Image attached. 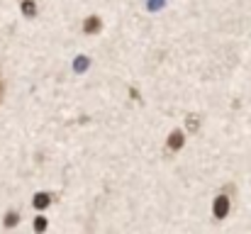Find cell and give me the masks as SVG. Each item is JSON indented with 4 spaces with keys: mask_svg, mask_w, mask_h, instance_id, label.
<instances>
[{
    "mask_svg": "<svg viewBox=\"0 0 251 234\" xmlns=\"http://www.w3.org/2000/svg\"><path fill=\"white\" fill-rule=\"evenodd\" d=\"M227 215H229V198H227V195H220V198L215 200V217L222 220V217H227Z\"/></svg>",
    "mask_w": 251,
    "mask_h": 234,
    "instance_id": "obj_1",
    "label": "cell"
},
{
    "mask_svg": "<svg viewBox=\"0 0 251 234\" xmlns=\"http://www.w3.org/2000/svg\"><path fill=\"white\" fill-rule=\"evenodd\" d=\"M183 142H185V137H183V132H173V134L168 137L166 149H168V152H178V149L183 147Z\"/></svg>",
    "mask_w": 251,
    "mask_h": 234,
    "instance_id": "obj_2",
    "label": "cell"
},
{
    "mask_svg": "<svg viewBox=\"0 0 251 234\" xmlns=\"http://www.w3.org/2000/svg\"><path fill=\"white\" fill-rule=\"evenodd\" d=\"M32 203H34L37 210H47V208L51 205V195H49V193H37Z\"/></svg>",
    "mask_w": 251,
    "mask_h": 234,
    "instance_id": "obj_3",
    "label": "cell"
},
{
    "mask_svg": "<svg viewBox=\"0 0 251 234\" xmlns=\"http://www.w3.org/2000/svg\"><path fill=\"white\" fill-rule=\"evenodd\" d=\"M100 29V17H88L83 25V32L85 34H93V32H98Z\"/></svg>",
    "mask_w": 251,
    "mask_h": 234,
    "instance_id": "obj_4",
    "label": "cell"
},
{
    "mask_svg": "<svg viewBox=\"0 0 251 234\" xmlns=\"http://www.w3.org/2000/svg\"><path fill=\"white\" fill-rule=\"evenodd\" d=\"M88 64H90V61H88V56H78V59H76V64H74V71H76V74H83L85 69H88Z\"/></svg>",
    "mask_w": 251,
    "mask_h": 234,
    "instance_id": "obj_5",
    "label": "cell"
},
{
    "mask_svg": "<svg viewBox=\"0 0 251 234\" xmlns=\"http://www.w3.org/2000/svg\"><path fill=\"white\" fill-rule=\"evenodd\" d=\"M22 12H25L27 17H32V15L37 12V5H34L32 0H25V2H22Z\"/></svg>",
    "mask_w": 251,
    "mask_h": 234,
    "instance_id": "obj_6",
    "label": "cell"
},
{
    "mask_svg": "<svg viewBox=\"0 0 251 234\" xmlns=\"http://www.w3.org/2000/svg\"><path fill=\"white\" fill-rule=\"evenodd\" d=\"M20 222V215L17 212H7V217H5V227H15Z\"/></svg>",
    "mask_w": 251,
    "mask_h": 234,
    "instance_id": "obj_7",
    "label": "cell"
},
{
    "mask_svg": "<svg viewBox=\"0 0 251 234\" xmlns=\"http://www.w3.org/2000/svg\"><path fill=\"white\" fill-rule=\"evenodd\" d=\"M34 230H37V232H44V230H47V220H44V217H39V220L34 222Z\"/></svg>",
    "mask_w": 251,
    "mask_h": 234,
    "instance_id": "obj_8",
    "label": "cell"
},
{
    "mask_svg": "<svg viewBox=\"0 0 251 234\" xmlns=\"http://www.w3.org/2000/svg\"><path fill=\"white\" fill-rule=\"evenodd\" d=\"M164 5V0H149V7L151 10H156V7H161Z\"/></svg>",
    "mask_w": 251,
    "mask_h": 234,
    "instance_id": "obj_9",
    "label": "cell"
},
{
    "mask_svg": "<svg viewBox=\"0 0 251 234\" xmlns=\"http://www.w3.org/2000/svg\"><path fill=\"white\" fill-rule=\"evenodd\" d=\"M188 127H190V130H198V120H195V117H193V120H188Z\"/></svg>",
    "mask_w": 251,
    "mask_h": 234,
    "instance_id": "obj_10",
    "label": "cell"
},
{
    "mask_svg": "<svg viewBox=\"0 0 251 234\" xmlns=\"http://www.w3.org/2000/svg\"><path fill=\"white\" fill-rule=\"evenodd\" d=\"M2 93H5V85H2V80H0V100H2Z\"/></svg>",
    "mask_w": 251,
    "mask_h": 234,
    "instance_id": "obj_11",
    "label": "cell"
}]
</instances>
